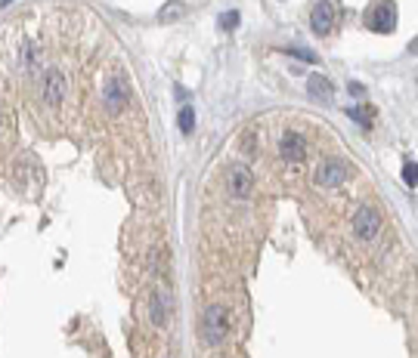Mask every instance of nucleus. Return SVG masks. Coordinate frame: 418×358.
Masks as SVG:
<instances>
[{
    "mask_svg": "<svg viewBox=\"0 0 418 358\" xmlns=\"http://www.w3.org/2000/svg\"><path fill=\"white\" fill-rule=\"evenodd\" d=\"M227 306H220V303H211L208 309H204V315H201V337H204V343L208 346H223V340H227Z\"/></svg>",
    "mask_w": 418,
    "mask_h": 358,
    "instance_id": "nucleus-1",
    "label": "nucleus"
},
{
    "mask_svg": "<svg viewBox=\"0 0 418 358\" xmlns=\"http://www.w3.org/2000/svg\"><path fill=\"white\" fill-rule=\"evenodd\" d=\"M353 235L366 244H372L381 235V213L372 204H362L359 210L353 213Z\"/></svg>",
    "mask_w": 418,
    "mask_h": 358,
    "instance_id": "nucleus-2",
    "label": "nucleus"
},
{
    "mask_svg": "<svg viewBox=\"0 0 418 358\" xmlns=\"http://www.w3.org/2000/svg\"><path fill=\"white\" fill-rule=\"evenodd\" d=\"M251 188H254L251 167L248 164H229V170H227V192H229V198H236V201H248Z\"/></svg>",
    "mask_w": 418,
    "mask_h": 358,
    "instance_id": "nucleus-3",
    "label": "nucleus"
},
{
    "mask_svg": "<svg viewBox=\"0 0 418 358\" xmlns=\"http://www.w3.org/2000/svg\"><path fill=\"white\" fill-rule=\"evenodd\" d=\"M366 25L372 28V31L387 34L390 28L397 25V6H394V0H375V4L366 9Z\"/></svg>",
    "mask_w": 418,
    "mask_h": 358,
    "instance_id": "nucleus-4",
    "label": "nucleus"
},
{
    "mask_svg": "<svg viewBox=\"0 0 418 358\" xmlns=\"http://www.w3.org/2000/svg\"><path fill=\"white\" fill-rule=\"evenodd\" d=\"M344 179H347V164L338 161V158L319 161V167H316V173H313V183L319 188H338Z\"/></svg>",
    "mask_w": 418,
    "mask_h": 358,
    "instance_id": "nucleus-5",
    "label": "nucleus"
},
{
    "mask_svg": "<svg viewBox=\"0 0 418 358\" xmlns=\"http://www.w3.org/2000/svg\"><path fill=\"white\" fill-rule=\"evenodd\" d=\"M102 106H106V111L111 118H118L121 111H124V106H127V83L118 78H109L106 81V90H102Z\"/></svg>",
    "mask_w": 418,
    "mask_h": 358,
    "instance_id": "nucleus-6",
    "label": "nucleus"
},
{
    "mask_svg": "<svg viewBox=\"0 0 418 358\" xmlns=\"http://www.w3.org/2000/svg\"><path fill=\"white\" fill-rule=\"evenodd\" d=\"M279 155H282L288 164L304 161L307 158V139L297 133V130H285L282 139H279Z\"/></svg>",
    "mask_w": 418,
    "mask_h": 358,
    "instance_id": "nucleus-7",
    "label": "nucleus"
},
{
    "mask_svg": "<svg viewBox=\"0 0 418 358\" xmlns=\"http://www.w3.org/2000/svg\"><path fill=\"white\" fill-rule=\"evenodd\" d=\"M310 25L316 34H329L334 28V4L332 0H316L313 13H310Z\"/></svg>",
    "mask_w": 418,
    "mask_h": 358,
    "instance_id": "nucleus-8",
    "label": "nucleus"
},
{
    "mask_svg": "<svg viewBox=\"0 0 418 358\" xmlns=\"http://www.w3.org/2000/svg\"><path fill=\"white\" fill-rule=\"evenodd\" d=\"M167 318H171V297H167L164 290H155V294L149 297V322L155 327H164Z\"/></svg>",
    "mask_w": 418,
    "mask_h": 358,
    "instance_id": "nucleus-9",
    "label": "nucleus"
},
{
    "mask_svg": "<svg viewBox=\"0 0 418 358\" xmlns=\"http://www.w3.org/2000/svg\"><path fill=\"white\" fill-rule=\"evenodd\" d=\"M65 99V78L62 71H46L44 78V102L46 106H59Z\"/></svg>",
    "mask_w": 418,
    "mask_h": 358,
    "instance_id": "nucleus-10",
    "label": "nucleus"
},
{
    "mask_svg": "<svg viewBox=\"0 0 418 358\" xmlns=\"http://www.w3.org/2000/svg\"><path fill=\"white\" fill-rule=\"evenodd\" d=\"M307 93H310V99H316V102H332L334 99V87L325 74H310V78H307Z\"/></svg>",
    "mask_w": 418,
    "mask_h": 358,
    "instance_id": "nucleus-11",
    "label": "nucleus"
},
{
    "mask_svg": "<svg viewBox=\"0 0 418 358\" xmlns=\"http://www.w3.org/2000/svg\"><path fill=\"white\" fill-rule=\"evenodd\" d=\"M176 124H180V130H183L186 136L192 133V130H195V111H192V106H183L180 108V118H176Z\"/></svg>",
    "mask_w": 418,
    "mask_h": 358,
    "instance_id": "nucleus-12",
    "label": "nucleus"
},
{
    "mask_svg": "<svg viewBox=\"0 0 418 358\" xmlns=\"http://www.w3.org/2000/svg\"><path fill=\"white\" fill-rule=\"evenodd\" d=\"M347 118H353L359 127H372V111L369 108H347Z\"/></svg>",
    "mask_w": 418,
    "mask_h": 358,
    "instance_id": "nucleus-13",
    "label": "nucleus"
},
{
    "mask_svg": "<svg viewBox=\"0 0 418 358\" xmlns=\"http://www.w3.org/2000/svg\"><path fill=\"white\" fill-rule=\"evenodd\" d=\"M403 183H406L409 188L418 185V164H415V161H409V164L403 167Z\"/></svg>",
    "mask_w": 418,
    "mask_h": 358,
    "instance_id": "nucleus-14",
    "label": "nucleus"
},
{
    "mask_svg": "<svg viewBox=\"0 0 418 358\" xmlns=\"http://www.w3.org/2000/svg\"><path fill=\"white\" fill-rule=\"evenodd\" d=\"M282 53H288V56H297V59H304V62H316V53L304 50V46H285Z\"/></svg>",
    "mask_w": 418,
    "mask_h": 358,
    "instance_id": "nucleus-15",
    "label": "nucleus"
},
{
    "mask_svg": "<svg viewBox=\"0 0 418 358\" xmlns=\"http://www.w3.org/2000/svg\"><path fill=\"white\" fill-rule=\"evenodd\" d=\"M236 25H239V13H236V9H229V13L220 16V28H223V31H232Z\"/></svg>",
    "mask_w": 418,
    "mask_h": 358,
    "instance_id": "nucleus-16",
    "label": "nucleus"
},
{
    "mask_svg": "<svg viewBox=\"0 0 418 358\" xmlns=\"http://www.w3.org/2000/svg\"><path fill=\"white\" fill-rule=\"evenodd\" d=\"M186 9L180 6V4H167L164 9H161V22H171V19H176V16H183Z\"/></svg>",
    "mask_w": 418,
    "mask_h": 358,
    "instance_id": "nucleus-17",
    "label": "nucleus"
}]
</instances>
